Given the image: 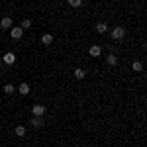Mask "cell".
I'll use <instances>...</instances> for the list:
<instances>
[{"label": "cell", "instance_id": "6da1fadb", "mask_svg": "<svg viewBox=\"0 0 147 147\" xmlns=\"http://www.w3.org/2000/svg\"><path fill=\"white\" fill-rule=\"evenodd\" d=\"M124 37H125V28L118 26V28H114V30H112V39H114V41H122Z\"/></svg>", "mask_w": 147, "mask_h": 147}, {"label": "cell", "instance_id": "7a4b0ae2", "mask_svg": "<svg viewBox=\"0 0 147 147\" xmlns=\"http://www.w3.org/2000/svg\"><path fill=\"white\" fill-rule=\"evenodd\" d=\"M2 63H4V65H14V63H16V55H14L12 51H8L6 55H2Z\"/></svg>", "mask_w": 147, "mask_h": 147}, {"label": "cell", "instance_id": "3957f363", "mask_svg": "<svg viewBox=\"0 0 147 147\" xmlns=\"http://www.w3.org/2000/svg\"><path fill=\"white\" fill-rule=\"evenodd\" d=\"M32 112H34V116H41V118H43V114L47 112V108L43 104H35L34 108H32Z\"/></svg>", "mask_w": 147, "mask_h": 147}, {"label": "cell", "instance_id": "277c9868", "mask_svg": "<svg viewBox=\"0 0 147 147\" xmlns=\"http://www.w3.org/2000/svg\"><path fill=\"white\" fill-rule=\"evenodd\" d=\"M22 35H24L22 28H10V37H12V39H20Z\"/></svg>", "mask_w": 147, "mask_h": 147}, {"label": "cell", "instance_id": "5b68a950", "mask_svg": "<svg viewBox=\"0 0 147 147\" xmlns=\"http://www.w3.org/2000/svg\"><path fill=\"white\" fill-rule=\"evenodd\" d=\"M0 28H2V30H10L12 28V18L10 16H4V18L0 20Z\"/></svg>", "mask_w": 147, "mask_h": 147}, {"label": "cell", "instance_id": "8992f818", "mask_svg": "<svg viewBox=\"0 0 147 147\" xmlns=\"http://www.w3.org/2000/svg\"><path fill=\"white\" fill-rule=\"evenodd\" d=\"M100 53H102V47L100 45H90V47H88V55H90V57H100Z\"/></svg>", "mask_w": 147, "mask_h": 147}, {"label": "cell", "instance_id": "52a82bcc", "mask_svg": "<svg viewBox=\"0 0 147 147\" xmlns=\"http://www.w3.org/2000/svg\"><path fill=\"white\" fill-rule=\"evenodd\" d=\"M106 63H108L110 67H116V65H118V57H116V53H108V55H106Z\"/></svg>", "mask_w": 147, "mask_h": 147}, {"label": "cell", "instance_id": "ba28073f", "mask_svg": "<svg viewBox=\"0 0 147 147\" xmlns=\"http://www.w3.org/2000/svg\"><path fill=\"white\" fill-rule=\"evenodd\" d=\"M30 122H32V127L37 129V127H41V125H43V118H41V116H34Z\"/></svg>", "mask_w": 147, "mask_h": 147}, {"label": "cell", "instance_id": "9c48e42d", "mask_svg": "<svg viewBox=\"0 0 147 147\" xmlns=\"http://www.w3.org/2000/svg\"><path fill=\"white\" fill-rule=\"evenodd\" d=\"M16 90L20 92V94H24V96H28V94H30V84H28V82H22Z\"/></svg>", "mask_w": 147, "mask_h": 147}, {"label": "cell", "instance_id": "30bf717a", "mask_svg": "<svg viewBox=\"0 0 147 147\" xmlns=\"http://www.w3.org/2000/svg\"><path fill=\"white\" fill-rule=\"evenodd\" d=\"M108 32V24L106 22H98L96 24V34H106Z\"/></svg>", "mask_w": 147, "mask_h": 147}, {"label": "cell", "instance_id": "8fae6325", "mask_svg": "<svg viewBox=\"0 0 147 147\" xmlns=\"http://www.w3.org/2000/svg\"><path fill=\"white\" fill-rule=\"evenodd\" d=\"M73 75H75V79H77V80H82L84 77H86L84 69H75V71H73Z\"/></svg>", "mask_w": 147, "mask_h": 147}, {"label": "cell", "instance_id": "7c38bea8", "mask_svg": "<svg viewBox=\"0 0 147 147\" xmlns=\"http://www.w3.org/2000/svg\"><path fill=\"white\" fill-rule=\"evenodd\" d=\"M41 43H43V45H51V43H53V35L51 34L41 35Z\"/></svg>", "mask_w": 147, "mask_h": 147}, {"label": "cell", "instance_id": "4fadbf2b", "mask_svg": "<svg viewBox=\"0 0 147 147\" xmlns=\"http://www.w3.org/2000/svg\"><path fill=\"white\" fill-rule=\"evenodd\" d=\"M131 69H134V73H141L143 71V63L141 61H134L131 63Z\"/></svg>", "mask_w": 147, "mask_h": 147}, {"label": "cell", "instance_id": "5bb4252c", "mask_svg": "<svg viewBox=\"0 0 147 147\" xmlns=\"http://www.w3.org/2000/svg\"><path fill=\"white\" fill-rule=\"evenodd\" d=\"M14 134H16L18 137H24V136H26V127H24V125H16Z\"/></svg>", "mask_w": 147, "mask_h": 147}, {"label": "cell", "instance_id": "9a60e30c", "mask_svg": "<svg viewBox=\"0 0 147 147\" xmlns=\"http://www.w3.org/2000/svg\"><path fill=\"white\" fill-rule=\"evenodd\" d=\"M20 28H22V30H30V28H32V20H30V18H24L22 24H20Z\"/></svg>", "mask_w": 147, "mask_h": 147}, {"label": "cell", "instance_id": "2e32d148", "mask_svg": "<svg viewBox=\"0 0 147 147\" xmlns=\"http://www.w3.org/2000/svg\"><path fill=\"white\" fill-rule=\"evenodd\" d=\"M4 92H6V94H14V92H16V86H14L12 82H8V84H4Z\"/></svg>", "mask_w": 147, "mask_h": 147}, {"label": "cell", "instance_id": "e0dca14e", "mask_svg": "<svg viewBox=\"0 0 147 147\" xmlns=\"http://www.w3.org/2000/svg\"><path fill=\"white\" fill-rule=\"evenodd\" d=\"M80 4H82V0H69V6L71 8H79Z\"/></svg>", "mask_w": 147, "mask_h": 147}, {"label": "cell", "instance_id": "ac0fdd59", "mask_svg": "<svg viewBox=\"0 0 147 147\" xmlns=\"http://www.w3.org/2000/svg\"><path fill=\"white\" fill-rule=\"evenodd\" d=\"M0 65H2V57H0Z\"/></svg>", "mask_w": 147, "mask_h": 147}, {"label": "cell", "instance_id": "d6986e66", "mask_svg": "<svg viewBox=\"0 0 147 147\" xmlns=\"http://www.w3.org/2000/svg\"><path fill=\"white\" fill-rule=\"evenodd\" d=\"M0 32H2V28H0Z\"/></svg>", "mask_w": 147, "mask_h": 147}]
</instances>
